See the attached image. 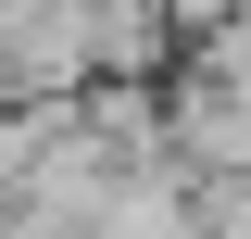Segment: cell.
I'll use <instances>...</instances> for the list:
<instances>
[{"label": "cell", "mask_w": 251, "mask_h": 239, "mask_svg": "<svg viewBox=\"0 0 251 239\" xmlns=\"http://www.w3.org/2000/svg\"><path fill=\"white\" fill-rule=\"evenodd\" d=\"M226 13H239V0H163V26H176V51H188L201 26H226Z\"/></svg>", "instance_id": "cell-3"}, {"label": "cell", "mask_w": 251, "mask_h": 239, "mask_svg": "<svg viewBox=\"0 0 251 239\" xmlns=\"http://www.w3.org/2000/svg\"><path fill=\"white\" fill-rule=\"evenodd\" d=\"M188 76H201V89H226V101H251V0H239V13H226V26H201V38H188Z\"/></svg>", "instance_id": "cell-2"}, {"label": "cell", "mask_w": 251, "mask_h": 239, "mask_svg": "<svg viewBox=\"0 0 251 239\" xmlns=\"http://www.w3.org/2000/svg\"><path fill=\"white\" fill-rule=\"evenodd\" d=\"M88 76H176L163 0H88Z\"/></svg>", "instance_id": "cell-1"}]
</instances>
